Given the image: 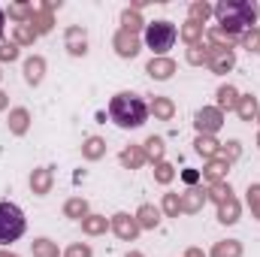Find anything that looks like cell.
I'll return each instance as SVG.
<instances>
[{"label":"cell","instance_id":"cell-36","mask_svg":"<svg viewBox=\"0 0 260 257\" xmlns=\"http://www.w3.org/2000/svg\"><path fill=\"white\" fill-rule=\"evenodd\" d=\"M209 61V46H188V64H194V67H200V64H206Z\"/></svg>","mask_w":260,"mask_h":257},{"label":"cell","instance_id":"cell-11","mask_svg":"<svg viewBox=\"0 0 260 257\" xmlns=\"http://www.w3.org/2000/svg\"><path fill=\"white\" fill-rule=\"evenodd\" d=\"M179 197H182V212L194 215V212H200V209L206 206V200H209V191H206V188H188V191L179 194Z\"/></svg>","mask_w":260,"mask_h":257},{"label":"cell","instance_id":"cell-25","mask_svg":"<svg viewBox=\"0 0 260 257\" xmlns=\"http://www.w3.org/2000/svg\"><path fill=\"white\" fill-rule=\"evenodd\" d=\"M209 257H242V242H239V239L215 242V248H212V254Z\"/></svg>","mask_w":260,"mask_h":257},{"label":"cell","instance_id":"cell-41","mask_svg":"<svg viewBox=\"0 0 260 257\" xmlns=\"http://www.w3.org/2000/svg\"><path fill=\"white\" fill-rule=\"evenodd\" d=\"M15 58H18V46H15V43H3V46H0V61H9V64H12Z\"/></svg>","mask_w":260,"mask_h":257},{"label":"cell","instance_id":"cell-17","mask_svg":"<svg viewBox=\"0 0 260 257\" xmlns=\"http://www.w3.org/2000/svg\"><path fill=\"white\" fill-rule=\"evenodd\" d=\"M239 212H242V206H239L236 197H227L224 203H218V221L221 224H236L239 221Z\"/></svg>","mask_w":260,"mask_h":257},{"label":"cell","instance_id":"cell-39","mask_svg":"<svg viewBox=\"0 0 260 257\" xmlns=\"http://www.w3.org/2000/svg\"><path fill=\"white\" fill-rule=\"evenodd\" d=\"M248 206H251V215L260 221V185H248Z\"/></svg>","mask_w":260,"mask_h":257},{"label":"cell","instance_id":"cell-49","mask_svg":"<svg viewBox=\"0 0 260 257\" xmlns=\"http://www.w3.org/2000/svg\"><path fill=\"white\" fill-rule=\"evenodd\" d=\"M257 142H260V136H257Z\"/></svg>","mask_w":260,"mask_h":257},{"label":"cell","instance_id":"cell-27","mask_svg":"<svg viewBox=\"0 0 260 257\" xmlns=\"http://www.w3.org/2000/svg\"><path fill=\"white\" fill-rule=\"evenodd\" d=\"M109 230V221L103 218V215H88L85 221H82V233H88V236H100V233H106Z\"/></svg>","mask_w":260,"mask_h":257},{"label":"cell","instance_id":"cell-7","mask_svg":"<svg viewBox=\"0 0 260 257\" xmlns=\"http://www.w3.org/2000/svg\"><path fill=\"white\" fill-rule=\"evenodd\" d=\"M233 64H236L233 49H218V46L209 43V61H206V67L212 73H227V70H233Z\"/></svg>","mask_w":260,"mask_h":257},{"label":"cell","instance_id":"cell-20","mask_svg":"<svg viewBox=\"0 0 260 257\" xmlns=\"http://www.w3.org/2000/svg\"><path fill=\"white\" fill-rule=\"evenodd\" d=\"M236 115H239L242 121H254V118L260 115L257 97H254V94H245V97H239V103H236Z\"/></svg>","mask_w":260,"mask_h":257},{"label":"cell","instance_id":"cell-2","mask_svg":"<svg viewBox=\"0 0 260 257\" xmlns=\"http://www.w3.org/2000/svg\"><path fill=\"white\" fill-rule=\"evenodd\" d=\"M109 118L121 130H136L148 121V103L133 91H118L109 100Z\"/></svg>","mask_w":260,"mask_h":257},{"label":"cell","instance_id":"cell-32","mask_svg":"<svg viewBox=\"0 0 260 257\" xmlns=\"http://www.w3.org/2000/svg\"><path fill=\"white\" fill-rule=\"evenodd\" d=\"M34 40H37V30L30 27V24H15V46H34Z\"/></svg>","mask_w":260,"mask_h":257},{"label":"cell","instance_id":"cell-13","mask_svg":"<svg viewBox=\"0 0 260 257\" xmlns=\"http://www.w3.org/2000/svg\"><path fill=\"white\" fill-rule=\"evenodd\" d=\"M148 112H151L157 121H173V115H176V103H173L170 97H151Z\"/></svg>","mask_w":260,"mask_h":257},{"label":"cell","instance_id":"cell-16","mask_svg":"<svg viewBox=\"0 0 260 257\" xmlns=\"http://www.w3.org/2000/svg\"><path fill=\"white\" fill-rule=\"evenodd\" d=\"M64 215L73 218V221H85V218L91 215V206H88L85 197H70V200L64 203Z\"/></svg>","mask_w":260,"mask_h":257},{"label":"cell","instance_id":"cell-30","mask_svg":"<svg viewBox=\"0 0 260 257\" xmlns=\"http://www.w3.org/2000/svg\"><path fill=\"white\" fill-rule=\"evenodd\" d=\"M173 179H176V167H173V164H167V160L154 164V182H157V185H170Z\"/></svg>","mask_w":260,"mask_h":257},{"label":"cell","instance_id":"cell-5","mask_svg":"<svg viewBox=\"0 0 260 257\" xmlns=\"http://www.w3.org/2000/svg\"><path fill=\"white\" fill-rule=\"evenodd\" d=\"M224 124V112L218 109V106H203V109H197L194 115V127L197 133H203V136H215L218 130Z\"/></svg>","mask_w":260,"mask_h":257},{"label":"cell","instance_id":"cell-9","mask_svg":"<svg viewBox=\"0 0 260 257\" xmlns=\"http://www.w3.org/2000/svg\"><path fill=\"white\" fill-rule=\"evenodd\" d=\"M52 185H55V173H52V167H40V170L30 173V191L37 194V197H46V194L52 191Z\"/></svg>","mask_w":260,"mask_h":257},{"label":"cell","instance_id":"cell-44","mask_svg":"<svg viewBox=\"0 0 260 257\" xmlns=\"http://www.w3.org/2000/svg\"><path fill=\"white\" fill-rule=\"evenodd\" d=\"M3 27H6V15H3V9H0V37H3Z\"/></svg>","mask_w":260,"mask_h":257},{"label":"cell","instance_id":"cell-45","mask_svg":"<svg viewBox=\"0 0 260 257\" xmlns=\"http://www.w3.org/2000/svg\"><path fill=\"white\" fill-rule=\"evenodd\" d=\"M0 109H6V94L0 91Z\"/></svg>","mask_w":260,"mask_h":257},{"label":"cell","instance_id":"cell-43","mask_svg":"<svg viewBox=\"0 0 260 257\" xmlns=\"http://www.w3.org/2000/svg\"><path fill=\"white\" fill-rule=\"evenodd\" d=\"M185 257H206V254H203L200 248H188V251H185Z\"/></svg>","mask_w":260,"mask_h":257},{"label":"cell","instance_id":"cell-47","mask_svg":"<svg viewBox=\"0 0 260 257\" xmlns=\"http://www.w3.org/2000/svg\"><path fill=\"white\" fill-rule=\"evenodd\" d=\"M124 257H145V254H139V251H127Z\"/></svg>","mask_w":260,"mask_h":257},{"label":"cell","instance_id":"cell-34","mask_svg":"<svg viewBox=\"0 0 260 257\" xmlns=\"http://www.w3.org/2000/svg\"><path fill=\"white\" fill-rule=\"evenodd\" d=\"M164 212H167V218H179V212H182V197H179V194H164Z\"/></svg>","mask_w":260,"mask_h":257},{"label":"cell","instance_id":"cell-18","mask_svg":"<svg viewBox=\"0 0 260 257\" xmlns=\"http://www.w3.org/2000/svg\"><path fill=\"white\" fill-rule=\"evenodd\" d=\"M43 76H46V61H43L40 55H34V58L24 61V82H27V85H40Z\"/></svg>","mask_w":260,"mask_h":257},{"label":"cell","instance_id":"cell-3","mask_svg":"<svg viewBox=\"0 0 260 257\" xmlns=\"http://www.w3.org/2000/svg\"><path fill=\"white\" fill-rule=\"evenodd\" d=\"M176 37H179V30H176L173 21H151V24H145V46L154 52V58H164L173 49Z\"/></svg>","mask_w":260,"mask_h":257},{"label":"cell","instance_id":"cell-38","mask_svg":"<svg viewBox=\"0 0 260 257\" xmlns=\"http://www.w3.org/2000/svg\"><path fill=\"white\" fill-rule=\"evenodd\" d=\"M242 46H245L251 55L260 52V30H257V27H251V30H245V34H242Z\"/></svg>","mask_w":260,"mask_h":257},{"label":"cell","instance_id":"cell-35","mask_svg":"<svg viewBox=\"0 0 260 257\" xmlns=\"http://www.w3.org/2000/svg\"><path fill=\"white\" fill-rule=\"evenodd\" d=\"M206 191H209V200H215V203H224L227 197H233V188H230L227 182H218V185H209Z\"/></svg>","mask_w":260,"mask_h":257},{"label":"cell","instance_id":"cell-46","mask_svg":"<svg viewBox=\"0 0 260 257\" xmlns=\"http://www.w3.org/2000/svg\"><path fill=\"white\" fill-rule=\"evenodd\" d=\"M0 257H18V254H12V251H3V248H0Z\"/></svg>","mask_w":260,"mask_h":257},{"label":"cell","instance_id":"cell-40","mask_svg":"<svg viewBox=\"0 0 260 257\" xmlns=\"http://www.w3.org/2000/svg\"><path fill=\"white\" fill-rule=\"evenodd\" d=\"M64 257H91V245L88 242H73L64 251Z\"/></svg>","mask_w":260,"mask_h":257},{"label":"cell","instance_id":"cell-42","mask_svg":"<svg viewBox=\"0 0 260 257\" xmlns=\"http://www.w3.org/2000/svg\"><path fill=\"white\" fill-rule=\"evenodd\" d=\"M182 179H185L188 185H194V182H197V179H200V176H197L194 170H185V173H182Z\"/></svg>","mask_w":260,"mask_h":257},{"label":"cell","instance_id":"cell-10","mask_svg":"<svg viewBox=\"0 0 260 257\" xmlns=\"http://www.w3.org/2000/svg\"><path fill=\"white\" fill-rule=\"evenodd\" d=\"M112 46L121 58H136L139 55V40H136V34H127V30H118L112 37Z\"/></svg>","mask_w":260,"mask_h":257},{"label":"cell","instance_id":"cell-31","mask_svg":"<svg viewBox=\"0 0 260 257\" xmlns=\"http://www.w3.org/2000/svg\"><path fill=\"white\" fill-rule=\"evenodd\" d=\"M139 27H142L139 12H136V9H124V12H121V30H127V34H139Z\"/></svg>","mask_w":260,"mask_h":257},{"label":"cell","instance_id":"cell-8","mask_svg":"<svg viewBox=\"0 0 260 257\" xmlns=\"http://www.w3.org/2000/svg\"><path fill=\"white\" fill-rule=\"evenodd\" d=\"M64 43H67V52L73 55V58H82L85 52H88V37H85V30L82 27H67L64 34Z\"/></svg>","mask_w":260,"mask_h":257},{"label":"cell","instance_id":"cell-33","mask_svg":"<svg viewBox=\"0 0 260 257\" xmlns=\"http://www.w3.org/2000/svg\"><path fill=\"white\" fill-rule=\"evenodd\" d=\"M209 15H215V6H209V3H191V18H188V21L206 24Z\"/></svg>","mask_w":260,"mask_h":257},{"label":"cell","instance_id":"cell-19","mask_svg":"<svg viewBox=\"0 0 260 257\" xmlns=\"http://www.w3.org/2000/svg\"><path fill=\"white\" fill-rule=\"evenodd\" d=\"M9 133H15V136H21V133H27V127H30V112L24 109V106H18V109H12L9 112Z\"/></svg>","mask_w":260,"mask_h":257},{"label":"cell","instance_id":"cell-37","mask_svg":"<svg viewBox=\"0 0 260 257\" xmlns=\"http://www.w3.org/2000/svg\"><path fill=\"white\" fill-rule=\"evenodd\" d=\"M239 154H242V148H239V142H236V139L224 142V145H221V151H218V157H221V160H227V164H233Z\"/></svg>","mask_w":260,"mask_h":257},{"label":"cell","instance_id":"cell-4","mask_svg":"<svg viewBox=\"0 0 260 257\" xmlns=\"http://www.w3.org/2000/svg\"><path fill=\"white\" fill-rule=\"evenodd\" d=\"M21 233H24V212L15 203L0 200V245L15 242Z\"/></svg>","mask_w":260,"mask_h":257},{"label":"cell","instance_id":"cell-14","mask_svg":"<svg viewBox=\"0 0 260 257\" xmlns=\"http://www.w3.org/2000/svg\"><path fill=\"white\" fill-rule=\"evenodd\" d=\"M227 170H230V164H227V160L212 157V160L203 167V179H206L209 185H218V182H224V179H227Z\"/></svg>","mask_w":260,"mask_h":257},{"label":"cell","instance_id":"cell-48","mask_svg":"<svg viewBox=\"0 0 260 257\" xmlns=\"http://www.w3.org/2000/svg\"><path fill=\"white\" fill-rule=\"evenodd\" d=\"M257 121H260V115H257Z\"/></svg>","mask_w":260,"mask_h":257},{"label":"cell","instance_id":"cell-22","mask_svg":"<svg viewBox=\"0 0 260 257\" xmlns=\"http://www.w3.org/2000/svg\"><path fill=\"white\" fill-rule=\"evenodd\" d=\"M118 160H121V167H127V170H139V167L145 164V151H142V145H130V148H124V151L118 154Z\"/></svg>","mask_w":260,"mask_h":257},{"label":"cell","instance_id":"cell-24","mask_svg":"<svg viewBox=\"0 0 260 257\" xmlns=\"http://www.w3.org/2000/svg\"><path fill=\"white\" fill-rule=\"evenodd\" d=\"M142 151H145V160L160 164V160H164L167 145H164V139H160V136H148V139H145V145H142Z\"/></svg>","mask_w":260,"mask_h":257},{"label":"cell","instance_id":"cell-28","mask_svg":"<svg viewBox=\"0 0 260 257\" xmlns=\"http://www.w3.org/2000/svg\"><path fill=\"white\" fill-rule=\"evenodd\" d=\"M30 248H34V257H61L58 242H52V239H46V236L34 239V242H30Z\"/></svg>","mask_w":260,"mask_h":257},{"label":"cell","instance_id":"cell-26","mask_svg":"<svg viewBox=\"0 0 260 257\" xmlns=\"http://www.w3.org/2000/svg\"><path fill=\"white\" fill-rule=\"evenodd\" d=\"M236 103H239V91L233 85H221L218 88V109L221 112L224 109H236Z\"/></svg>","mask_w":260,"mask_h":257},{"label":"cell","instance_id":"cell-12","mask_svg":"<svg viewBox=\"0 0 260 257\" xmlns=\"http://www.w3.org/2000/svg\"><path fill=\"white\" fill-rule=\"evenodd\" d=\"M145 73H148L151 79H157V82H167V79L176 73V61H173V58H151V61L145 64Z\"/></svg>","mask_w":260,"mask_h":257},{"label":"cell","instance_id":"cell-6","mask_svg":"<svg viewBox=\"0 0 260 257\" xmlns=\"http://www.w3.org/2000/svg\"><path fill=\"white\" fill-rule=\"evenodd\" d=\"M109 227H112L115 236L124 239V242H133V239L139 236V221H136V215H127V212H115V215L109 218Z\"/></svg>","mask_w":260,"mask_h":257},{"label":"cell","instance_id":"cell-23","mask_svg":"<svg viewBox=\"0 0 260 257\" xmlns=\"http://www.w3.org/2000/svg\"><path fill=\"white\" fill-rule=\"evenodd\" d=\"M194 148H197V154H203L206 160H212V157H218V151H221V142L215 139V136H197V142H194Z\"/></svg>","mask_w":260,"mask_h":257},{"label":"cell","instance_id":"cell-21","mask_svg":"<svg viewBox=\"0 0 260 257\" xmlns=\"http://www.w3.org/2000/svg\"><path fill=\"white\" fill-rule=\"evenodd\" d=\"M103 154H106V139L88 136V139L82 142V157H85V160H100Z\"/></svg>","mask_w":260,"mask_h":257},{"label":"cell","instance_id":"cell-29","mask_svg":"<svg viewBox=\"0 0 260 257\" xmlns=\"http://www.w3.org/2000/svg\"><path fill=\"white\" fill-rule=\"evenodd\" d=\"M182 40H185L188 46H200V40H203V24L185 21V24H182Z\"/></svg>","mask_w":260,"mask_h":257},{"label":"cell","instance_id":"cell-15","mask_svg":"<svg viewBox=\"0 0 260 257\" xmlns=\"http://www.w3.org/2000/svg\"><path fill=\"white\" fill-rule=\"evenodd\" d=\"M136 221H139V230H154L160 224V209L151 206V203H142L139 212H136Z\"/></svg>","mask_w":260,"mask_h":257},{"label":"cell","instance_id":"cell-1","mask_svg":"<svg viewBox=\"0 0 260 257\" xmlns=\"http://www.w3.org/2000/svg\"><path fill=\"white\" fill-rule=\"evenodd\" d=\"M257 15H260V6L254 0H221L215 6V18H218L221 30L230 34V37L248 30L257 21Z\"/></svg>","mask_w":260,"mask_h":257}]
</instances>
